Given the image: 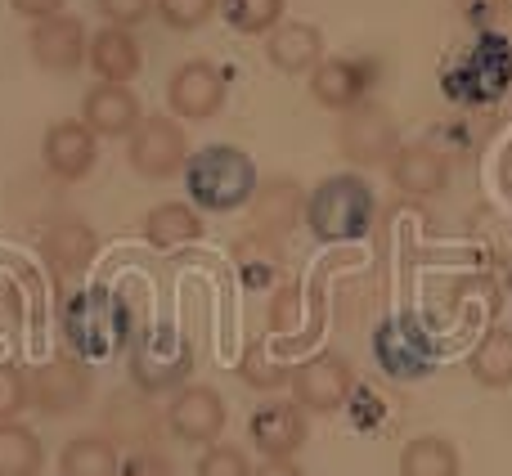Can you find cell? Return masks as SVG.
Segmentation results:
<instances>
[{"label": "cell", "instance_id": "cell-1", "mask_svg": "<svg viewBox=\"0 0 512 476\" xmlns=\"http://www.w3.org/2000/svg\"><path fill=\"white\" fill-rule=\"evenodd\" d=\"M185 189H189V203L203 207V212H239L256 198V162L234 144H207V149L189 153L185 162Z\"/></svg>", "mask_w": 512, "mask_h": 476}, {"label": "cell", "instance_id": "cell-2", "mask_svg": "<svg viewBox=\"0 0 512 476\" xmlns=\"http://www.w3.org/2000/svg\"><path fill=\"white\" fill-rule=\"evenodd\" d=\"M306 225L319 243H355L369 234L373 216H378V198H373L369 180L355 171H337V176L319 180L306 194Z\"/></svg>", "mask_w": 512, "mask_h": 476}, {"label": "cell", "instance_id": "cell-3", "mask_svg": "<svg viewBox=\"0 0 512 476\" xmlns=\"http://www.w3.org/2000/svg\"><path fill=\"white\" fill-rule=\"evenodd\" d=\"M400 149V122L387 104L364 99V104L337 113V153L351 167H387Z\"/></svg>", "mask_w": 512, "mask_h": 476}, {"label": "cell", "instance_id": "cell-4", "mask_svg": "<svg viewBox=\"0 0 512 476\" xmlns=\"http://www.w3.org/2000/svg\"><path fill=\"white\" fill-rule=\"evenodd\" d=\"M194 378V346L189 337L171 333V328H153L131 346V382L144 396H162V391H180Z\"/></svg>", "mask_w": 512, "mask_h": 476}, {"label": "cell", "instance_id": "cell-5", "mask_svg": "<svg viewBox=\"0 0 512 476\" xmlns=\"http://www.w3.org/2000/svg\"><path fill=\"white\" fill-rule=\"evenodd\" d=\"M126 162L135 176L144 180H171L185 171L189 162V135L180 126V117L153 113L126 135Z\"/></svg>", "mask_w": 512, "mask_h": 476}, {"label": "cell", "instance_id": "cell-6", "mask_svg": "<svg viewBox=\"0 0 512 476\" xmlns=\"http://www.w3.org/2000/svg\"><path fill=\"white\" fill-rule=\"evenodd\" d=\"M95 396V378L81 360L59 355V360H45L27 373V405L45 418H72L90 405Z\"/></svg>", "mask_w": 512, "mask_h": 476}, {"label": "cell", "instance_id": "cell-7", "mask_svg": "<svg viewBox=\"0 0 512 476\" xmlns=\"http://www.w3.org/2000/svg\"><path fill=\"white\" fill-rule=\"evenodd\" d=\"M288 391L306 414H319V418L337 414L355 391V369L342 351H319V355H310V360L292 364Z\"/></svg>", "mask_w": 512, "mask_h": 476}, {"label": "cell", "instance_id": "cell-8", "mask_svg": "<svg viewBox=\"0 0 512 476\" xmlns=\"http://www.w3.org/2000/svg\"><path fill=\"white\" fill-rule=\"evenodd\" d=\"M225 400L216 387L203 382H185L167 405V432L185 445H216L225 432Z\"/></svg>", "mask_w": 512, "mask_h": 476}, {"label": "cell", "instance_id": "cell-9", "mask_svg": "<svg viewBox=\"0 0 512 476\" xmlns=\"http://www.w3.org/2000/svg\"><path fill=\"white\" fill-rule=\"evenodd\" d=\"M225 72L207 59H189L171 72L167 81V104H171V117L180 122H207L225 108Z\"/></svg>", "mask_w": 512, "mask_h": 476}, {"label": "cell", "instance_id": "cell-10", "mask_svg": "<svg viewBox=\"0 0 512 476\" xmlns=\"http://www.w3.org/2000/svg\"><path fill=\"white\" fill-rule=\"evenodd\" d=\"M378 77H382V68L373 59H324L310 72V95L328 113H346V108L373 99Z\"/></svg>", "mask_w": 512, "mask_h": 476}, {"label": "cell", "instance_id": "cell-11", "mask_svg": "<svg viewBox=\"0 0 512 476\" xmlns=\"http://www.w3.org/2000/svg\"><path fill=\"white\" fill-rule=\"evenodd\" d=\"M248 441L265 459H292L310 441V414L297 400H265L248 418Z\"/></svg>", "mask_w": 512, "mask_h": 476}, {"label": "cell", "instance_id": "cell-12", "mask_svg": "<svg viewBox=\"0 0 512 476\" xmlns=\"http://www.w3.org/2000/svg\"><path fill=\"white\" fill-rule=\"evenodd\" d=\"M167 432V414L153 409V396L144 391H117L104 409V436L117 450H144V445H162Z\"/></svg>", "mask_w": 512, "mask_h": 476}, {"label": "cell", "instance_id": "cell-13", "mask_svg": "<svg viewBox=\"0 0 512 476\" xmlns=\"http://www.w3.org/2000/svg\"><path fill=\"white\" fill-rule=\"evenodd\" d=\"M41 158H45V171L59 180H86L99 162V135L90 131L81 117H63L45 131L41 140Z\"/></svg>", "mask_w": 512, "mask_h": 476}, {"label": "cell", "instance_id": "cell-14", "mask_svg": "<svg viewBox=\"0 0 512 476\" xmlns=\"http://www.w3.org/2000/svg\"><path fill=\"white\" fill-rule=\"evenodd\" d=\"M81 122L99 140H122V135H131L144 122L140 95L131 86H122V81H95L86 90V99H81Z\"/></svg>", "mask_w": 512, "mask_h": 476}, {"label": "cell", "instance_id": "cell-15", "mask_svg": "<svg viewBox=\"0 0 512 476\" xmlns=\"http://www.w3.org/2000/svg\"><path fill=\"white\" fill-rule=\"evenodd\" d=\"M86 45V23L72 14L41 18V23H32V36H27V50L45 72H77L86 63Z\"/></svg>", "mask_w": 512, "mask_h": 476}, {"label": "cell", "instance_id": "cell-16", "mask_svg": "<svg viewBox=\"0 0 512 476\" xmlns=\"http://www.w3.org/2000/svg\"><path fill=\"white\" fill-rule=\"evenodd\" d=\"M391 185L405 198H436L450 185V158H445L436 144H400L396 158L387 162Z\"/></svg>", "mask_w": 512, "mask_h": 476}, {"label": "cell", "instance_id": "cell-17", "mask_svg": "<svg viewBox=\"0 0 512 476\" xmlns=\"http://www.w3.org/2000/svg\"><path fill=\"white\" fill-rule=\"evenodd\" d=\"M86 63L90 72H95L99 81H122V86H131L135 77H140L144 68V50L140 41H135L131 27H99L95 36H90L86 45Z\"/></svg>", "mask_w": 512, "mask_h": 476}, {"label": "cell", "instance_id": "cell-18", "mask_svg": "<svg viewBox=\"0 0 512 476\" xmlns=\"http://www.w3.org/2000/svg\"><path fill=\"white\" fill-rule=\"evenodd\" d=\"M265 59L274 63L288 77H301V72H315L324 63V32L315 23H288L283 18L270 36H265Z\"/></svg>", "mask_w": 512, "mask_h": 476}, {"label": "cell", "instance_id": "cell-19", "mask_svg": "<svg viewBox=\"0 0 512 476\" xmlns=\"http://www.w3.org/2000/svg\"><path fill=\"white\" fill-rule=\"evenodd\" d=\"M472 382H481L486 391H508L512 387V324H490L477 337L468 355Z\"/></svg>", "mask_w": 512, "mask_h": 476}, {"label": "cell", "instance_id": "cell-20", "mask_svg": "<svg viewBox=\"0 0 512 476\" xmlns=\"http://www.w3.org/2000/svg\"><path fill=\"white\" fill-rule=\"evenodd\" d=\"M117 468H122V450L104 432L72 436L59 450V476H117Z\"/></svg>", "mask_w": 512, "mask_h": 476}, {"label": "cell", "instance_id": "cell-21", "mask_svg": "<svg viewBox=\"0 0 512 476\" xmlns=\"http://www.w3.org/2000/svg\"><path fill=\"white\" fill-rule=\"evenodd\" d=\"M144 238H149V247H158V252L198 243V238H203V216L189 203H158L144 216Z\"/></svg>", "mask_w": 512, "mask_h": 476}, {"label": "cell", "instance_id": "cell-22", "mask_svg": "<svg viewBox=\"0 0 512 476\" xmlns=\"http://www.w3.org/2000/svg\"><path fill=\"white\" fill-rule=\"evenodd\" d=\"M45 261L54 265V270L63 274H81L90 261H95V230H90L86 221H59L50 225V234H45Z\"/></svg>", "mask_w": 512, "mask_h": 476}, {"label": "cell", "instance_id": "cell-23", "mask_svg": "<svg viewBox=\"0 0 512 476\" xmlns=\"http://www.w3.org/2000/svg\"><path fill=\"white\" fill-rule=\"evenodd\" d=\"M400 476H463L459 445L445 436H414L400 450Z\"/></svg>", "mask_w": 512, "mask_h": 476}, {"label": "cell", "instance_id": "cell-24", "mask_svg": "<svg viewBox=\"0 0 512 476\" xmlns=\"http://www.w3.org/2000/svg\"><path fill=\"white\" fill-rule=\"evenodd\" d=\"M45 445L27 423H0V476H41Z\"/></svg>", "mask_w": 512, "mask_h": 476}, {"label": "cell", "instance_id": "cell-25", "mask_svg": "<svg viewBox=\"0 0 512 476\" xmlns=\"http://www.w3.org/2000/svg\"><path fill=\"white\" fill-rule=\"evenodd\" d=\"M256 225L261 230H274V234H288L292 221H297L301 212H306V198H301V189L292 185V180H270V185H256Z\"/></svg>", "mask_w": 512, "mask_h": 476}, {"label": "cell", "instance_id": "cell-26", "mask_svg": "<svg viewBox=\"0 0 512 476\" xmlns=\"http://www.w3.org/2000/svg\"><path fill=\"white\" fill-rule=\"evenodd\" d=\"M283 9L288 0H221L225 23L239 36H270L283 23Z\"/></svg>", "mask_w": 512, "mask_h": 476}, {"label": "cell", "instance_id": "cell-27", "mask_svg": "<svg viewBox=\"0 0 512 476\" xmlns=\"http://www.w3.org/2000/svg\"><path fill=\"white\" fill-rule=\"evenodd\" d=\"M153 9L171 32H198L221 9V0H153Z\"/></svg>", "mask_w": 512, "mask_h": 476}, {"label": "cell", "instance_id": "cell-28", "mask_svg": "<svg viewBox=\"0 0 512 476\" xmlns=\"http://www.w3.org/2000/svg\"><path fill=\"white\" fill-rule=\"evenodd\" d=\"M288 373H292V369H283V364H270V360H265V346H261V342H252L248 351H243V360H239V378L248 382V387H256V391H279V387H288Z\"/></svg>", "mask_w": 512, "mask_h": 476}, {"label": "cell", "instance_id": "cell-29", "mask_svg": "<svg viewBox=\"0 0 512 476\" xmlns=\"http://www.w3.org/2000/svg\"><path fill=\"white\" fill-rule=\"evenodd\" d=\"M194 476H252V459L239 450V445H207L203 454H198V468Z\"/></svg>", "mask_w": 512, "mask_h": 476}, {"label": "cell", "instance_id": "cell-30", "mask_svg": "<svg viewBox=\"0 0 512 476\" xmlns=\"http://www.w3.org/2000/svg\"><path fill=\"white\" fill-rule=\"evenodd\" d=\"M117 476H176V463L162 445H144V450H126Z\"/></svg>", "mask_w": 512, "mask_h": 476}, {"label": "cell", "instance_id": "cell-31", "mask_svg": "<svg viewBox=\"0 0 512 476\" xmlns=\"http://www.w3.org/2000/svg\"><path fill=\"white\" fill-rule=\"evenodd\" d=\"M27 409V369L0 364V423H14Z\"/></svg>", "mask_w": 512, "mask_h": 476}, {"label": "cell", "instance_id": "cell-32", "mask_svg": "<svg viewBox=\"0 0 512 476\" xmlns=\"http://www.w3.org/2000/svg\"><path fill=\"white\" fill-rule=\"evenodd\" d=\"M508 5H512V0H454V9H459L472 27H481V32H490V27L504 23Z\"/></svg>", "mask_w": 512, "mask_h": 476}, {"label": "cell", "instance_id": "cell-33", "mask_svg": "<svg viewBox=\"0 0 512 476\" xmlns=\"http://www.w3.org/2000/svg\"><path fill=\"white\" fill-rule=\"evenodd\" d=\"M95 5L113 27H140L153 14V0H95Z\"/></svg>", "mask_w": 512, "mask_h": 476}, {"label": "cell", "instance_id": "cell-34", "mask_svg": "<svg viewBox=\"0 0 512 476\" xmlns=\"http://www.w3.org/2000/svg\"><path fill=\"white\" fill-rule=\"evenodd\" d=\"M9 9L23 14V18H32V23H41V18L63 14V0H9Z\"/></svg>", "mask_w": 512, "mask_h": 476}, {"label": "cell", "instance_id": "cell-35", "mask_svg": "<svg viewBox=\"0 0 512 476\" xmlns=\"http://www.w3.org/2000/svg\"><path fill=\"white\" fill-rule=\"evenodd\" d=\"M252 476H306V472H301L292 459H265L261 468H252Z\"/></svg>", "mask_w": 512, "mask_h": 476}]
</instances>
